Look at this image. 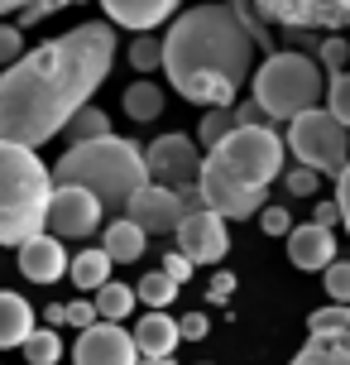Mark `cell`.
Returning <instances> with one entry per match:
<instances>
[{"label": "cell", "instance_id": "f1b7e54d", "mask_svg": "<svg viewBox=\"0 0 350 365\" xmlns=\"http://www.w3.org/2000/svg\"><path fill=\"white\" fill-rule=\"evenodd\" d=\"M327 110L350 130V73H332V82H327Z\"/></svg>", "mask_w": 350, "mask_h": 365}, {"label": "cell", "instance_id": "cb8c5ba5", "mask_svg": "<svg viewBox=\"0 0 350 365\" xmlns=\"http://www.w3.org/2000/svg\"><path fill=\"white\" fill-rule=\"evenodd\" d=\"M230 130H240L235 106H211V110H202V130H197V145H202V149H216L226 135H230Z\"/></svg>", "mask_w": 350, "mask_h": 365}, {"label": "cell", "instance_id": "7bdbcfd3", "mask_svg": "<svg viewBox=\"0 0 350 365\" xmlns=\"http://www.w3.org/2000/svg\"><path fill=\"white\" fill-rule=\"evenodd\" d=\"M43 322H48V327H68V303H48V308H43Z\"/></svg>", "mask_w": 350, "mask_h": 365}, {"label": "cell", "instance_id": "9a60e30c", "mask_svg": "<svg viewBox=\"0 0 350 365\" xmlns=\"http://www.w3.org/2000/svg\"><path fill=\"white\" fill-rule=\"evenodd\" d=\"M178 5H183V0H101L106 19H111V24H120V29H134V34L159 29L164 19L178 15Z\"/></svg>", "mask_w": 350, "mask_h": 365}, {"label": "cell", "instance_id": "8fae6325", "mask_svg": "<svg viewBox=\"0 0 350 365\" xmlns=\"http://www.w3.org/2000/svg\"><path fill=\"white\" fill-rule=\"evenodd\" d=\"M178 250H183L192 264H221L230 255V231H226V217H216L211 207H192L183 217V226L173 231Z\"/></svg>", "mask_w": 350, "mask_h": 365}, {"label": "cell", "instance_id": "9c48e42d", "mask_svg": "<svg viewBox=\"0 0 350 365\" xmlns=\"http://www.w3.org/2000/svg\"><path fill=\"white\" fill-rule=\"evenodd\" d=\"M149 164V182H164V187H197V173H202V149L192 135L173 130V135H159L154 145L144 149Z\"/></svg>", "mask_w": 350, "mask_h": 365}, {"label": "cell", "instance_id": "7a4b0ae2", "mask_svg": "<svg viewBox=\"0 0 350 365\" xmlns=\"http://www.w3.org/2000/svg\"><path fill=\"white\" fill-rule=\"evenodd\" d=\"M259 19L245 5H192L164 34L168 87L192 106H235L240 87L255 77V53L264 43Z\"/></svg>", "mask_w": 350, "mask_h": 365}, {"label": "cell", "instance_id": "1f68e13d", "mask_svg": "<svg viewBox=\"0 0 350 365\" xmlns=\"http://www.w3.org/2000/svg\"><path fill=\"white\" fill-rule=\"evenodd\" d=\"M24 58V29L19 24H0V68H10Z\"/></svg>", "mask_w": 350, "mask_h": 365}, {"label": "cell", "instance_id": "8992f818", "mask_svg": "<svg viewBox=\"0 0 350 365\" xmlns=\"http://www.w3.org/2000/svg\"><path fill=\"white\" fill-rule=\"evenodd\" d=\"M250 87H255V101L269 120H297L302 110H312L327 96V68L297 48H283V53H269L259 63Z\"/></svg>", "mask_w": 350, "mask_h": 365}, {"label": "cell", "instance_id": "484cf974", "mask_svg": "<svg viewBox=\"0 0 350 365\" xmlns=\"http://www.w3.org/2000/svg\"><path fill=\"white\" fill-rule=\"evenodd\" d=\"M106 135H115V130H111V115H106V110H96V106L77 110L73 125H68V140H73V145H87V140H106Z\"/></svg>", "mask_w": 350, "mask_h": 365}, {"label": "cell", "instance_id": "bcb514c9", "mask_svg": "<svg viewBox=\"0 0 350 365\" xmlns=\"http://www.w3.org/2000/svg\"><path fill=\"white\" fill-rule=\"evenodd\" d=\"M202 365H206V361H202Z\"/></svg>", "mask_w": 350, "mask_h": 365}, {"label": "cell", "instance_id": "6da1fadb", "mask_svg": "<svg viewBox=\"0 0 350 365\" xmlns=\"http://www.w3.org/2000/svg\"><path fill=\"white\" fill-rule=\"evenodd\" d=\"M115 63V24L87 19L68 34L38 43L0 73V140L5 145H48L92 106Z\"/></svg>", "mask_w": 350, "mask_h": 365}, {"label": "cell", "instance_id": "8d00e7d4", "mask_svg": "<svg viewBox=\"0 0 350 365\" xmlns=\"http://www.w3.org/2000/svg\"><path fill=\"white\" fill-rule=\"evenodd\" d=\"M192 269H197V264H192L183 250H168V255H164V274L173 279V284H178V289H183L187 279H192Z\"/></svg>", "mask_w": 350, "mask_h": 365}, {"label": "cell", "instance_id": "5bb4252c", "mask_svg": "<svg viewBox=\"0 0 350 365\" xmlns=\"http://www.w3.org/2000/svg\"><path fill=\"white\" fill-rule=\"evenodd\" d=\"M288 259H293L302 274H317V269H327V264H336L332 226H317V221L293 226V231H288Z\"/></svg>", "mask_w": 350, "mask_h": 365}, {"label": "cell", "instance_id": "4dcf8cb0", "mask_svg": "<svg viewBox=\"0 0 350 365\" xmlns=\"http://www.w3.org/2000/svg\"><path fill=\"white\" fill-rule=\"evenodd\" d=\"M346 58H350V43H346L341 34L322 38V48H317V63H322L327 73H341V68H346Z\"/></svg>", "mask_w": 350, "mask_h": 365}, {"label": "cell", "instance_id": "7c38bea8", "mask_svg": "<svg viewBox=\"0 0 350 365\" xmlns=\"http://www.w3.org/2000/svg\"><path fill=\"white\" fill-rule=\"evenodd\" d=\"M73 365H139V346L120 322H96L77 336Z\"/></svg>", "mask_w": 350, "mask_h": 365}, {"label": "cell", "instance_id": "30bf717a", "mask_svg": "<svg viewBox=\"0 0 350 365\" xmlns=\"http://www.w3.org/2000/svg\"><path fill=\"white\" fill-rule=\"evenodd\" d=\"M101 217H106V207L87 187H53V197H48V231L58 240H87L92 231H101Z\"/></svg>", "mask_w": 350, "mask_h": 365}, {"label": "cell", "instance_id": "2e32d148", "mask_svg": "<svg viewBox=\"0 0 350 365\" xmlns=\"http://www.w3.org/2000/svg\"><path fill=\"white\" fill-rule=\"evenodd\" d=\"M134 346L139 356H173L178 341H183V331H178V317H168V312H144L139 322H134Z\"/></svg>", "mask_w": 350, "mask_h": 365}, {"label": "cell", "instance_id": "f35d334b", "mask_svg": "<svg viewBox=\"0 0 350 365\" xmlns=\"http://www.w3.org/2000/svg\"><path fill=\"white\" fill-rule=\"evenodd\" d=\"M178 331H183V341H202L206 331H211V322H206V312H187L183 322H178Z\"/></svg>", "mask_w": 350, "mask_h": 365}, {"label": "cell", "instance_id": "d4e9b609", "mask_svg": "<svg viewBox=\"0 0 350 365\" xmlns=\"http://www.w3.org/2000/svg\"><path fill=\"white\" fill-rule=\"evenodd\" d=\"M19 351H24L29 365H58L63 361V336H58V327H34V336Z\"/></svg>", "mask_w": 350, "mask_h": 365}, {"label": "cell", "instance_id": "74e56055", "mask_svg": "<svg viewBox=\"0 0 350 365\" xmlns=\"http://www.w3.org/2000/svg\"><path fill=\"white\" fill-rule=\"evenodd\" d=\"M336 207H341V226L350 231V164L336 173Z\"/></svg>", "mask_w": 350, "mask_h": 365}, {"label": "cell", "instance_id": "b9f144b4", "mask_svg": "<svg viewBox=\"0 0 350 365\" xmlns=\"http://www.w3.org/2000/svg\"><path fill=\"white\" fill-rule=\"evenodd\" d=\"M312 221H317V226H341V207H336V202H322Z\"/></svg>", "mask_w": 350, "mask_h": 365}, {"label": "cell", "instance_id": "ba28073f", "mask_svg": "<svg viewBox=\"0 0 350 365\" xmlns=\"http://www.w3.org/2000/svg\"><path fill=\"white\" fill-rule=\"evenodd\" d=\"M192 207H202V192H197V187H183V192H178V187H164V182H144V187L129 197L125 217L134 221V226H144V236H173Z\"/></svg>", "mask_w": 350, "mask_h": 365}, {"label": "cell", "instance_id": "5b68a950", "mask_svg": "<svg viewBox=\"0 0 350 365\" xmlns=\"http://www.w3.org/2000/svg\"><path fill=\"white\" fill-rule=\"evenodd\" d=\"M53 168L29 145L0 140V245H24L43 236L48 226V197H53Z\"/></svg>", "mask_w": 350, "mask_h": 365}, {"label": "cell", "instance_id": "277c9868", "mask_svg": "<svg viewBox=\"0 0 350 365\" xmlns=\"http://www.w3.org/2000/svg\"><path fill=\"white\" fill-rule=\"evenodd\" d=\"M53 182L58 187H87V192L101 197L106 212L125 217L129 197L149 182V164L134 140L106 135V140H87V145L63 149V159L53 164Z\"/></svg>", "mask_w": 350, "mask_h": 365}, {"label": "cell", "instance_id": "e575fe53", "mask_svg": "<svg viewBox=\"0 0 350 365\" xmlns=\"http://www.w3.org/2000/svg\"><path fill=\"white\" fill-rule=\"evenodd\" d=\"M101 317H96V303L92 298H73L68 303V327H77V331H87V327H96Z\"/></svg>", "mask_w": 350, "mask_h": 365}, {"label": "cell", "instance_id": "7402d4cb", "mask_svg": "<svg viewBox=\"0 0 350 365\" xmlns=\"http://www.w3.org/2000/svg\"><path fill=\"white\" fill-rule=\"evenodd\" d=\"M120 106H125V115L129 120H159L164 115V91L154 87V82H129L125 87V96H120Z\"/></svg>", "mask_w": 350, "mask_h": 365}, {"label": "cell", "instance_id": "d6986e66", "mask_svg": "<svg viewBox=\"0 0 350 365\" xmlns=\"http://www.w3.org/2000/svg\"><path fill=\"white\" fill-rule=\"evenodd\" d=\"M111 264L115 259L101 250V245H92V250H77L73 264H68V274H73V284L82 293H96L101 284H111Z\"/></svg>", "mask_w": 350, "mask_h": 365}, {"label": "cell", "instance_id": "60d3db41", "mask_svg": "<svg viewBox=\"0 0 350 365\" xmlns=\"http://www.w3.org/2000/svg\"><path fill=\"white\" fill-rule=\"evenodd\" d=\"M230 293H235V279H230V274H216V279H211V289H206V298H211V303H221V298H230Z\"/></svg>", "mask_w": 350, "mask_h": 365}, {"label": "cell", "instance_id": "ffe728a7", "mask_svg": "<svg viewBox=\"0 0 350 365\" xmlns=\"http://www.w3.org/2000/svg\"><path fill=\"white\" fill-rule=\"evenodd\" d=\"M293 365H350V331H341V336H312L293 356Z\"/></svg>", "mask_w": 350, "mask_h": 365}, {"label": "cell", "instance_id": "44dd1931", "mask_svg": "<svg viewBox=\"0 0 350 365\" xmlns=\"http://www.w3.org/2000/svg\"><path fill=\"white\" fill-rule=\"evenodd\" d=\"M96 317H101V322H125L129 312H134V303H139V298H134V284H101V289H96Z\"/></svg>", "mask_w": 350, "mask_h": 365}, {"label": "cell", "instance_id": "d590c367", "mask_svg": "<svg viewBox=\"0 0 350 365\" xmlns=\"http://www.w3.org/2000/svg\"><path fill=\"white\" fill-rule=\"evenodd\" d=\"M63 5H73V0H29V5L19 10V29H24V24H38V19H48L53 10H63Z\"/></svg>", "mask_w": 350, "mask_h": 365}, {"label": "cell", "instance_id": "ac0fdd59", "mask_svg": "<svg viewBox=\"0 0 350 365\" xmlns=\"http://www.w3.org/2000/svg\"><path fill=\"white\" fill-rule=\"evenodd\" d=\"M144 226H134L129 217H115L111 226H106V240H101V250L115 259V264H134V259H144Z\"/></svg>", "mask_w": 350, "mask_h": 365}, {"label": "cell", "instance_id": "836d02e7", "mask_svg": "<svg viewBox=\"0 0 350 365\" xmlns=\"http://www.w3.org/2000/svg\"><path fill=\"white\" fill-rule=\"evenodd\" d=\"M259 231H264V236H283V240H288V231H293L288 207H264V212H259Z\"/></svg>", "mask_w": 350, "mask_h": 365}, {"label": "cell", "instance_id": "ab89813d", "mask_svg": "<svg viewBox=\"0 0 350 365\" xmlns=\"http://www.w3.org/2000/svg\"><path fill=\"white\" fill-rule=\"evenodd\" d=\"M235 120H240V125H269V115L259 110V101H255V96H250V101H240V106H235Z\"/></svg>", "mask_w": 350, "mask_h": 365}, {"label": "cell", "instance_id": "f546056e", "mask_svg": "<svg viewBox=\"0 0 350 365\" xmlns=\"http://www.w3.org/2000/svg\"><path fill=\"white\" fill-rule=\"evenodd\" d=\"M322 284H327V298L332 303H350V259H336L322 269Z\"/></svg>", "mask_w": 350, "mask_h": 365}, {"label": "cell", "instance_id": "d6a6232c", "mask_svg": "<svg viewBox=\"0 0 350 365\" xmlns=\"http://www.w3.org/2000/svg\"><path fill=\"white\" fill-rule=\"evenodd\" d=\"M317 178H322V173H312V168H288V173H283V187H288V192H293V197H317Z\"/></svg>", "mask_w": 350, "mask_h": 365}, {"label": "cell", "instance_id": "3957f363", "mask_svg": "<svg viewBox=\"0 0 350 365\" xmlns=\"http://www.w3.org/2000/svg\"><path fill=\"white\" fill-rule=\"evenodd\" d=\"M283 154H288V145L269 125L230 130L202 159V173H197L202 207H211L226 221L259 217L269 207V182L283 178Z\"/></svg>", "mask_w": 350, "mask_h": 365}, {"label": "cell", "instance_id": "e0dca14e", "mask_svg": "<svg viewBox=\"0 0 350 365\" xmlns=\"http://www.w3.org/2000/svg\"><path fill=\"white\" fill-rule=\"evenodd\" d=\"M34 336V308L19 293L0 289V351H15Z\"/></svg>", "mask_w": 350, "mask_h": 365}, {"label": "cell", "instance_id": "603a6c76", "mask_svg": "<svg viewBox=\"0 0 350 365\" xmlns=\"http://www.w3.org/2000/svg\"><path fill=\"white\" fill-rule=\"evenodd\" d=\"M134 298H139V303H149V312H168V303L178 298V284H173L164 269H149L144 279L134 284Z\"/></svg>", "mask_w": 350, "mask_h": 365}, {"label": "cell", "instance_id": "52a82bcc", "mask_svg": "<svg viewBox=\"0 0 350 365\" xmlns=\"http://www.w3.org/2000/svg\"><path fill=\"white\" fill-rule=\"evenodd\" d=\"M283 145H288V154L297 164L312 168V173H332L336 178L350 164V130L327 106H312V110H302L297 120H288Z\"/></svg>", "mask_w": 350, "mask_h": 365}, {"label": "cell", "instance_id": "4fadbf2b", "mask_svg": "<svg viewBox=\"0 0 350 365\" xmlns=\"http://www.w3.org/2000/svg\"><path fill=\"white\" fill-rule=\"evenodd\" d=\"M15 264H19V274H24L29 284H58L73 259H68V250H63V240H58L53 231H43V236H34V240L19 245Z\"/></svg>", "mask_w": 350, "mask_h": 365}, {"label": "cell", "instance_id": "f6af8a7d", "mask_svg": "<svg viewBox=\"0 0 350 365\" xmlns=\"http://www.w3.org/2000/svg\"><path fill=\"white\" fill-rule=\"evenodd\" d=\"M139 365H173V356H139Z\"/></svg>", "mask_w": 350, "mask_h": 365}, {"label": "cell", "instance_id": "83f0119b", "mask_svg": "<svg viewBox=\"0 0 350 365\" xmlns=\"http://www.w3.org/2000/svg\"><path fill=\"white\" fill-rule=\"evenodd\" d=\"M129 68H134V73H154V68H164V38L139 34L134 43H129Z\"/></svg>", "mask_w": 350, "mask_h": 365}, {"label": "cell", "instance_id": "ee69618b", "mask_svg": "<svg viewBox=\"0 0 350 365\" xmlns=\"http://www.w3.org/2000/svg\"><path fill=\"white\" fill-rule=\"evenodd\" d=\"M24 5H29V0H0V15H19Z\"/></svg>", "mask_w": 350, "mask_h": 365}, {"label": "cell", "instance_id": "4316f807", "mask_svg": "<svg viewBox=\"0 0 350 365\" xmlns=\"http://www.w3.org/2000/svg\"><path fill=\"white\" fill-rule=\"evenodd\" d=\"M307 331H312V336H341V331H350V303L317 308L312 317H307Z\"/></svg>", "mask_w": 350, "mask_h": 365}]
</instances>
